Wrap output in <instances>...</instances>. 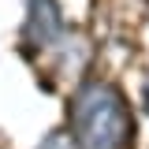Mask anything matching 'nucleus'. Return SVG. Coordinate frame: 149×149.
<instances>
[{"label":"nucleus","mask_w":149,"mask_h":149,"mask_svg":"<svg viewBox=\"0 0 149 149\" xmlns=\"http://www.w3.org/2000/svg\"><path fill=\"white\" fill-rule=\"evenodd\" d=\"M71 123L82 149H127L130 142V112L123 97L104 82H90L74 97Z\"/></svg>","instance_id":"f257e3e1"}]
</instances>
